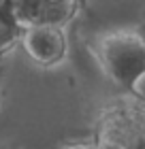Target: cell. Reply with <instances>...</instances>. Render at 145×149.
<instances>
[{"mask_svg":"<svg viewBox=\"0 0 145 149\" xmlns=\"http://www.w3.org/2000/svg\"><path fill=\"white\" fill-rule=\"evenodd\" d=\"M96 60L115 85L137 92L145 77V38L130 30L107 32L96 40Z\"/></svg>","mask_w":145,"mask_h":149,"instance_id":"6da1fadb","label":"cell"},{"mask_svg":"<svg viewBox=\"0 0 145 149\" xmlns=\"http://www.w3.org/2000/svg\"><path fill=\"white\" fill-rule=\"evenodd\" d=\"M94 141L109 149H145V98L130 92L128 98L105 107Z\"/></svg>","mask_w":145,"mask_h":149,"instance_id":"7a4b0ae2","label":"cell"},{"mask_svg":"<svg viewBox=\"0 0 145 149\" xmlns=\"http://www.w3.org/2000/svg\"><path fill=\"white\" fill-rule=\"evenodd\" d=\"M22 43L28 56L36 64L53 66L62 62L66 53V36L60 24H36L28 26L22 32Z\"/></svg>","mask_w":145,"mask_h":149,"instance_id":"3957f363","label":"cell"},{"mask_svg":"<svg viewBox=\"0 0 145 149\" xmlns=\"http://www.w3.org/2000/svg\"><path fill=\"white\" fill-rule=\"evenodd\" d=\"M22 28L36 24H62L75 11V0H4Z\"/></svg>","mask_w":145,"mask_h":149,"instance_id":"277c9868","label":"cell"},{"mask_svg":"<svg viewBox=\"0 0 145 149\" xmlns=\"http://www.w3.org/2000/svg\"><path fill=\"white\" fill-rule=\"evenodd\" d=\"M22 34V26L17 24V19L13 17L9 6L4 4V0L0 2V51L9 49Z\"/></svg>","mask_w":145,"mask_h":149,"instance_id":"5b68a950","label":"cell"}]
</instances>
